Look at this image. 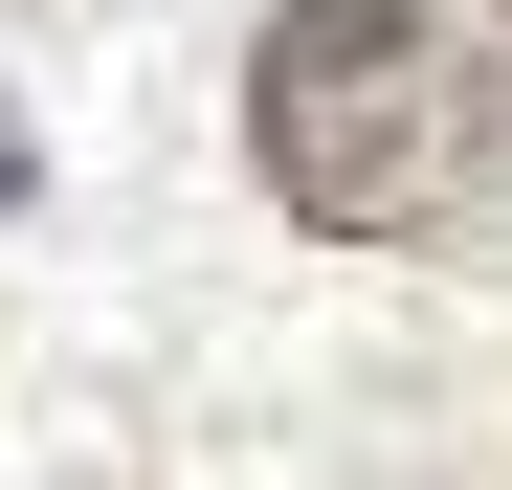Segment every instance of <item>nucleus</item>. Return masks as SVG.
Wrapping results in <instances>:
<instances>
[{
    "mask_svg": "<svg viewBox=\"0 0 512 490\" xmlns=\"http://www.w3.org/2000/svg\"><path fill=\"white\" fill-rule=\"evenodd\" d=\"M245 156H268L290 223H334V245H423V223L490 179V90L446 67L423 0H290L268 67H245Z\"/></svg>",
    "mask_w": 512,
    "mask_h": 490,
    "instance_id": "f257e3e1",
    "label": "nucleus"
},
{
    "mask_svg": "<svg viewBox=\"0 0 512 490\" xmlns=\"http://www.w3.org/2000/svg\"><path fill=\"white\" fill-rule=\"evenodd\" d=\"M0 223H23V112H0Z\"/></svg>",
    "mask_w": 512,
    "mask_h": 490,
    "instance_id": "f03ea898",
    "label": "nucleus"
}]
</instances>
